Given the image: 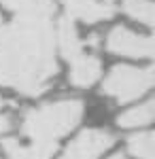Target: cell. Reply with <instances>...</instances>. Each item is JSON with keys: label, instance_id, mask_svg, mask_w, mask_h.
Here are the masks:
<instances>
[{"label": "cell", "instance_id": "6da1fadb", "mask_svg": "<svg viewBox=\"0 0 155 159\" xmlns=\"http://www.w3.org/2000/svg\"><path fill=\"white\" fill-rule=\"evenodd\" d=\"M58 74L53 25L45 15H15L0 30V85L38 96Z\"/></svg>", "mask_w": 155, "mask_h": 159}, {"label": "cell", "instance_id": "7a4b0ae2", "mask_svg": "<svg viewBox=\"0 0 155 159\" xmlns=\"http://www.w3.org/2000/svg\"><path fill=\"white\" fill-rule=\"evenodd\" d=\"M83 117V104L79 100H60L30 110L24 119V134L30 142L58 144V138L68 134Z\"/></svg>", "mask_w": 155, "mask_h": 159}, {"label": "cell", "instance_id": "3957f363", "mask_svg": "<svg viewBox=\"0 0 155 159\" xmlns=\"http://www.w3.org/2000/svg\"><path fill=\"white\" fill-rule=\"evenodd\" d=\"M153 85L151 68H132V66H115L104 79L102 91L115 98L117 102H130L140 98Z\"/></svg>", "mask_w": 155, "mask_h": 159}, {"label": "cell", "instance_id": "277c9868", "mask_svg": "<svg viewBox=\"0 0 155 159\" xmlns=\"http://www.w3.org/2000/svg\"><path fill=\"white\" fill-rule=\"evenodd\" d=\"M106 49L115 55H125V57H151L153 40L151 36H140L119 25V28H113L106 36Z\"/></svg>", "mask_w": 155, "mask_h": 159}, {"label": "cell", "instance_id": "5b68a950", "mask_svg": "<svg viewBox=\"0 0 155 159\" xmlns=\"http://www.w3.org/2000/svg\"><path fill=\"white\" fill-rule=\"evenodd\" d=\"M113 144V136L102 129H85L70 142L60 159H98Z\"/></svg>", "mask_w": 155, "mask_h": 159}, {"label": "cell", "instance_id": "8992f818", "mask_svg": "<svg viewBox=\"0 0 155 159\" xmlns=\"http://www.w3.org/2000/svg\"><path fill=\"white\" fill-rule=\"evenodd\" d=\"M66 7V17L79 19L85 24H96L113 17L115 13V0H62Z\"/></svg>", "mask_w": 155, "mask_h": 159}, {"label": "cell", "instance_id": "52a82bcc", "mask_svg": "<svg viewBox=\"0 0 155 159\" xmlns=\"http://www.w3.org/2000/svg\"><path fill=\"white\" fill-rule=\"evenodd\" d=\"M102 66L96 55H79L70 61V83L74 87H92L100 79Z\"/></svg>", "mask_w": 155, "mask_h": 159}, {"label": "cell", "instance_id": "ba28073f", "mask_svg": "<svg viewBox=\"0 0 155 159\" xmlns=\"http://www.w3.org/2000/svg\"><path fill=\"white\" fill-rule=\"evenodd\" d=\"M58 45H60L62 55L68 61L77 60L79 55H83V40L77 34L74 19L62 17L60 21H58Z\"/></svg>", "mask_w": 155, "mask_h": 159}, {"label": "cell", "instance_id": "9c48e42d", "mask_svg": "<svg viewBox=\"0 0 155 159\" xmlns=\"http://www.w3.org/2000/svg\"><path fill=\"white\" fill-rule=\"evenodd\" d=\"M9 11L15 15H53V2L51 0H0Z\"/></svg>", "mask_w": 155, "mask_h": 159}, {"label": "cell", "instance_id": "30bf717a", "mask_svg": "<svg viewBox=\"0 0 155 159\" xmlns=\"http://www.w3.org/2000/svg\"><path fill=\"white\" fill-rule=\"evenodd\" d=\"M153 115H155V104L153 100H149V102H144L136 108L125 110L117 119V125H121V127H140V125H147V123L153 121Z\"/></svg>", "mask_w": 155, "mask_h": 159}, {"label": "cell", "instance_id": "8fae6325", "mask_svg": "<svg viewBox=\"0 0 155 159\" xmlns=\"http://www.w3.org/2000/svg\"><path fill=\"white\" fill-rule=\"evenodd\" d=\"M123 13L140 21V24L153 25V2L151 0H123Z\"/></svg>", "mask_w": 155, "mask_h": 159}, {"label": "cell", "instance_id": "7c38bea8", "mask_svg": "<svg viewBox=\"0 0 155 159\" xmlns=\"http://www.w3.org/2000/svg\"><path fill=\"white\" fill-rule=\"evenodd\" d=\"M128 148L134 157L138 159H153V151H155V138L151 132H143L136 134L128 140Z\"/></svg>", "mask_w": 155, "mask_h": 159}, {"label": "cell", "instance_id": "4fadbf2b", "mask_svg": "<svg viewBox=\"0 0 155 159\" xmlns=\"http://www.w3.org/2000/svg\"><path fill=\"white\" fill-rule=\"evenodd\" d=\"M11 117L9 115H0V134H7V132H11Z\"/></svg>", "mask_w": 155, "mask_h": 159}, {"label": "cell", "instance_id": "5bb4252c", "mask_svg": "<svg viewBox=\"0 0 155 159\" xmlns=\"http://www.w3.org/2000/svg\"><path fill=\"white\" fill-rule=\"evenodd\" d=\"M108 159H123V155H113V157H108Z\"/></svg>", "mask_w": 155, "mask_h": 159}, {"label": "cell", "instance_id": "9a60e30c", "mask_svg": "<svg viewBox=\"0 0 155 159\" xmlns=\"http://www.w3.org/2000/svg\"><path fill=\"white\" fill-rule=\"evenodd\" d=\"M7 24V21H4V19H2V17H0V30H2V25Z\"/></svg>", "mask_w": 155, "mask_h": 159}, {"label": "cell", "instance_id": "2e32d148", "mask_svg": "<svg viewBox=\"0 0 155 159\" xmlns=\"http://www.w3.org/2000/svg\"><path fill=\"white\" fill-rule=\"evenodd\" d=\"M0 104H2V100H0Z\"/></svg>", "mask_w": 155, "mask_h": 159}]
</instances>
